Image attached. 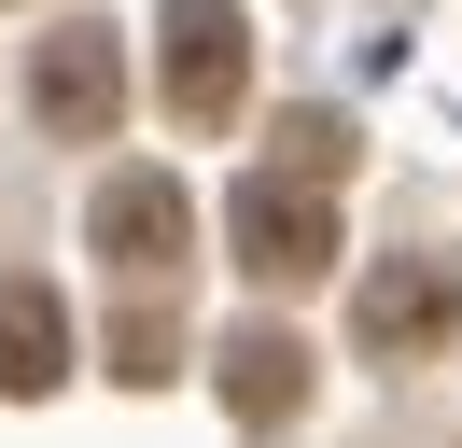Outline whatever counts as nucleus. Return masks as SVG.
<instances>
[{
	"label": "nucleus",
	"mask_w": 462,
	"mask_h": 448,
	"mask_svg": "<svg viewBox=\"0 0 462 448\" xmlns=\"http://www.w3.org/2000/svg\"><path fill=\"white\" fill-rule=\"evenodd\" d=\"M85 238H98V266L141 280V308H154V294L182 280V252H197V196H182L169 168H113L98 210H85Z\"/></svg>",
	"instance_id": "nucleus-1"
},
{
	"label": "nucleus",
	"mask_w": 462,
	"mask_h": 448,
	"mask_svg": "<svg viewBox=\"0 0 462 448\" xmlns=\"http://www.w3.org/2000/svg\"><path fill=\"white\" fill-rule=\"evenodd\" d=\"M225 238H238V266H253L266 294H309V280L337 266V196H322V182H266V168H253V182L225 196Z\"/></svg>",
	"instance_id": "nucleus-2"
},
{
	"label": "nucleus",
	"mask_w": 462,
	"mask_h": 448,
	"mask_svg": "<svg viewBox=\"0 0 462 448\" xmlns=\"http://www.w3.org/2000/svg\"><path fill=\"white\" fill-rule=\"evenodd\" d=\"M462 336V266L448 252H393V266H365V294H350V350L365 364H420Z\"/></svg>",
	"instance_id": "nucleus-3"
},
{
	"label": "nucleus",
	"mask_w": 462,
	"mask_h": 448,
	"mask_svg": "<svg viewBox=\"0 0 462 448\" xmlns=\"http://www.w3.org/2000/svg\"><path fill=\"white\" fill-rule=\"evenodd\" d=\"M29 112H42V140H113L126 126V42H113V14L29 42Z\"/></svg>",
	"instance_id": "nucleus-4"
},
{
	"label": "nucleus",
	"mask_w": 462,
	"mask_h": 448,
	"mask_svg": "<svg viewBox=\"0 0 462 448\" xmlns=\"http://www.w3.org/2000/svg\"><path fill=\"white\" fill-rule=\"evenodd\" d=\"M154 42H169V112L182 126H238V98H253V14H238V0H169V28H154Z\"/></svg>",
	"instance_id": "nucleus-5"
},
{
	"label": "nucleus",
	"mask_w": 462,
	"mask_h": 448,
	"mask_svg": "<svg viewBox=\"0 0 462 448\" xmlns=\"http://www.w3.org/2000/svg\"><path fill=\"white\" fill-rule=\"evenodd\" d=\"M210 378H225V406L253 420V434H281V420L309 406V336L253 322V336H225V350H210Z\"/></svg>",
	"instance_id": "nucleus-6"
},
{
	"label": "nucleus",
	"mask_w": 462,
	"mask_h": 448,
	"mask_svg": "<svg viewBox=\"0 0 462 448\" xmlns=\"http://www.w3.org/2000/svg\"><path fill=\"white\" fill-rule=\"evenodd\" d=\"M57 378H70V322H57V294H42V280H0V392H14V406H42Z\"/></svg>",
	"instance_id": "nucleus-7"
},
{
	"label": "nucleus",
	"mask_w": 462,
	"mask_h": 448,
	"mask_svg": "<svg viewBox=\"0 0 462 448\" xmlns=\"http://www.w3.org/2000/svg\"><path fill=\"white\" fill-rule=\"evenodd\" d=\"M266 182H322V196H337V182H350V126H337V112H281Z\"/></svg>",
	"instance_id": "nucleus-8"
},
{
	"label": "nucleus",
	"mask_w": 462,
	"mask_h": 448,
	"mask_svg": "<svg viewBox=\"0 0 462 448\" xmlns=\"http://www.w3.org/2000/svg\"><path fill=\"white\" fill-rule=\"evenodd\" d=\"M169 350H182V336H169V308H126V322H113V378H169Z\"/></svg>",
	"instance_id": "nucleus-9"
}]
</instances>
